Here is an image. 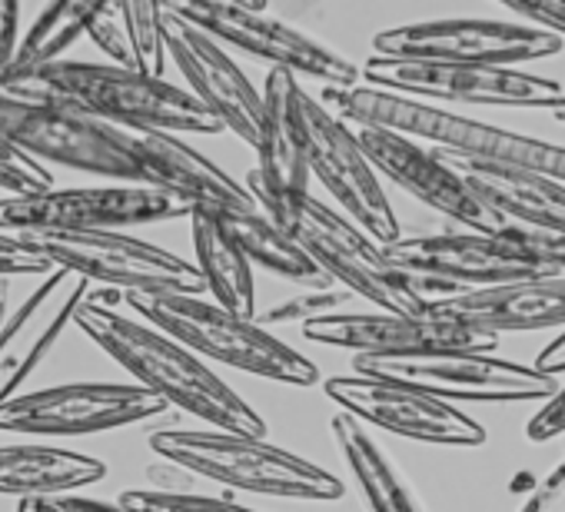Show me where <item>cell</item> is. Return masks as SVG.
Returning <instances> with one entry per match:
<instances>
[{
    "label": "cell",
    "instance_id": "cell-6",
    "mask_svg": "<svg viewBox=\"0 0 565 512\" xmlns=\"http://www.w3.org/2000/svg\"><path fill=\"white\" fill-rule=\"evenodd\" d=\"M269 220L287 230L323 277L340 284L347 294L363 297L386 313H426L429 297L419 290V280L393 267L370 233L313 193L297 196Z\"/></svg>",
    "mask_w": 565,
    "mask_h": 512
},
{
    "label": "cell",
    "instance_id": "cell-31",
    "mask_svg": "<svg viewBox=\"0 0 565 512\" xmlns=\"http://www.w3.org/2000/svg\"><path fill=\"white\" fill-rule=\"evenodd\" d=\"M117 14L127 28V38L134 44L137 71L150 77H163L167 71V51H163V0H117Z\"/></svg>",
    "mask_w": 565,
    "mask_h": 512
},
{
    "label": "cell",
    "instance_id": "cell-11",
    "mask_svg": "<svg viewBox=\"0 0 565 512\" xmlns=\"http://www.w3.org/2000/svg\"><path fill=\"white\" fill-rule=\"evenodd\" d=\"M190 216V206L167 190L147 183L117 186H71L44 190L31 196H0V233H84V230H124L140 223H163Z\"/></svg>",
    "mask_w": 565,
    "mask_h": 512
},
{
    "label": "cell",
    "instance_id": "cell-23",
    "mask_svg": "<svg viewBox=\"0 0 565 512\" xmlns=\"http://www.w3.org/2000/svg\"><path fill=\"white\" fill-rule=\"evenodd\" d=\"M87 294L90 284L81 274L54 267L24 297V303L8 313L0 327V399L18 396V390L34 376V370L57 346L61 333L74 323V313Z\"/></svg>",
    "mask_w": 565,
    "mask_h": 512
},
{
    "label": "cell",
    "instance_id": "cell-4",
    "mask_svg": "<svg viewBox=\"0 0 565 512\" xmlns=\"http://www.w3.org/2000/svg\"><path fill=\"white\" fill-rule=\"evenodd\" d=\"M124 303L127 310H137L143 323L213 363L287 386L320 383L317 363L276 340L256 320L236 317L216 303H206L190 294H124Z\"/></svg>",
    "mask_w": 565,
    "mask_h": 512
},
{
    "label": "cell",
    "instance_id": "cell-21",
    "mask_svg": "<svg viewBox=\"0 0 565 512\" xmlns=\"http://www.w3.org/2000/svg\"><path fill=\"white\" fill-rule=\"evenodd\" d=\"M163 51L177 64L186 81V90L223 124V130L236 134L243 143L256 147L263 97L243 67L216 44L210 34L190 28L186 21L167 14L163 18Z\"/></svg>",
    "mask_w": 565,
    "mask_h": 512
},
{
    "label": "cell",
    "instance_id": "cell-26",
    "mask_svg": "<svg viewBox=\"0 0 565 512\" xmlns=\"http://www.w3.org/2000/svg\"><path fill=\"white\" fill-rule=\"evenodd\" d=\"M104 476L107 466L84 452L57 446H0V495L44 502L94 486Z\"/></svg>",
    "mask_w": 565,
    "mask_h": 512
},
{
    "label": "cell",
    "instance_id": "cell-34",
    "mask_svg": "<svg viewBox=\"0 0 565 512\" xmlns=\"http://www.w3.org/2000/svg\"><path fill=\"white\" fill-rule=\"evenodd\" d=\"M51 186H54V177L44 163H38L34 157L18 150L11 140L0 137V190L8 196H31Z\"/></svg>",
    "mask_w": 565,
    "mask_h": 512
},
{
    "label": "cell",
    "instance_id": "cell-25",
    "mask_svg": "<svg viewBox=\"0 0 565 512\" xmlns=\"http://www.w3.org/2000/svg\"><path fill=\"white\" fill-rule=\"evenodd\" d=\"M443 157L459 170V177L472 186V193L505 223L565 233V183L562 180H552L545 173L522 170V167L482 163V160H466V157H449V153Z\"/></svg>",
    "mask_w": 565,
    "mask_h": 512
},
{
    "label": "cell",
    "instance_id": "cell-42",
    "mask_svg": "<svg viewBox=\"0 0 565 512\" xmlns=\"http://www.w3.org/2000/svg\"><path fill=\"white\" fill-rule=\"evenodd\" d=\"M562 489H565V462L558 466V472H555L552 479H545V482H542V489L525 502V509H522V512H542V509H545V502H552Z\"/></svg>",
    "mask_w": 565,
    "mask_h": 512
},
{
    "label": "cell",
    "instance_id": "cell-43",
    "mask_svg": "<svg viewBox=\"0 0 565 512\" xmlns=\"http://www.w3.org/2000/svg\"><path fill=\"white\" fill-rule=\"evenodd\" d=\"M18 512H44V509H41V502H34V499H21V502H18Z\"/></svg>",
    "mask_w": 565,
    "mask_h": 512
},
{
    "label": "cell",
    "instance_id": "cell-12",
    "mask_svg": "<svg viewBox=\"0 0 565 512\" xmlns=\"http://www.w3.org/2000/svg\"><path fill=\"white\" fill-rule=\"evenodd\" d=\"M353 373L393 380L416 386L439 399H472V403H529L548 399L558 386L555 376L539 373L492 353H409V356H356Z\"/></svg>",
    "mask_w": 565,
    "mask_h": 512
},
{
    "label": "cell",
    "instance_id": "cell-32",
    "mask_svg": "<svg viewBox=\"0 0 565 512\" xmlns=\"http://www.w3.org/2000/svg\"><path fill=\"white\" fill-rule=\"evenodd\" d=\"M117 502L127 505L130 512H256L230 499H213L180 489H124Z\"/></svg>",
    "mask_w": 565,
    "mask_h": 512
},
{
    "label": "cell",
    "instance_id": "cell-5",
    "mask_svg": "<svg viewBox=\"0 0 565 512\" xmlns=\"http://www.w3.org/2000/svg\"><path fill=\"white\" fill-rule=\"evenodd\" d=\"M150 449L177 469L256 495L333 502L347 492L333 472L256 436L223 429H160L150 436Z\"/></svg>",
    "mask_w": 565,
    "mask_h": 512
},
{
    "label": "cell",
    "instance_id": "cell-33",
    "mask_svg": "<svg viewBox=\"0 0 565 512\" xmlns=\"http://www.w3.org/2000/svg\"><path fill=\"white\" fill-rule=\"evenodd\" d=\"M353 300V294H347L343 287H310V294H297L290 300H282L276 307H269L256 323L263 330L269 327H287V323H310L317 317H330V313H340L347 303Z\"/></svg>",
    "mask_w": 565,
    "mask_h": 512
},
{
    "label": "cell",
    "instance_id": "cell-40",
    "mask_svg": "<svg viewBox=\"0 0 565 512\" xmlns=\"http://www.w3.org/2000/svg\"><path fill=\"white\" fill-rule=\"evenodd\" d=\"M41 509L44 512H130L120 502H100L90 495H54V499H44Z\"/></svg>",
    "mask_w": 565,
    "mask_h": 512
},
{
    "label": "cell",
    "instance_id": "cell-15",
    "mask_svg": "<svg viewBox=\"0 0 565 512\" xmlns=\"http://www.w3.org/2000/svg\"><path fill=\"white\" fill-rule=\"evenodd\" d=\"M167 413V403L137 383H67L0 399V433L90 436Z\"/></svg>",
    "mask_w": 565,
    "mask_h": 512
},
{
    "label": "cell",
    "instance_id": "cell-30",
    "mask_svg": "<svg viewBox=\"0 0 565 512\" xmlns=\"http://www.w3.org/2000/svg\"><path fill=\"white\" fill-rule=\"evenodd\" d=\"M230 236L236 239V246L246 253V260L256 264V267H266L279 277L287 280H297V284H310V287H333L323 270L310 260L307 249L282 230L276 226L263 210H253V213H239V216H226L220 220Z\"/></svg>",
    "mask_w": 565,
    "mask_h": 512
},
{
    "label": "cell",
    "instance_id": "cell-44",
    "mask_svg": "<svg viewBox=\"0 0 565 512\" xmlns=\"http://www.w3.org/2000/svg\"><path fill=\"white\" fill-rule=\"evenodd\" d=\"M233 4L249 8V11H263V8H266V0H233Z\"/></svg>",
    "mask_w": 565,
    "mask_h": 512
},
{
    "label": "cell",
    "instance_id": "cell-16",
    "mask_svg": "<svg viewBox=\"0 0 565 512\" xmlns=\"http://www.w3.org/2000/svg\"><path fill=\"white\" fill-rule=\"evenodd\" d=\"M307 124V167L310 177L323 183V190L340 203V213L350 216L363 233H370L380 246L396 243L399 220L383 190L380 173L366 160L356 134L333 110H327L317 97L303 100Z\"/></svg>",
    "mask_w": 565,
    "mask_h": 512
},
{
    "label": "cell",
    "instance_id": "cell-1",
    "mask_svg": "<svg viewBox=\"0 0 565 512\" xmlns=\"http://www.w3.org/2000/svg\"><path fill=\"white\" fill-rule=\"evenodd\" d=\"M74 323L110 360H117L137 386L157 393L167 406L203 419L210 429L266 439L263 416L206 363H200L196 353H190L173 337L153 330L150 323L127 317L124 310H117V303H107L100 290L87 294V300L74 313Z\"/></svg>",
    "mask_w": 565,
    "mask_h": 512
},
{
    "label": "cell",
    "instance_id": "cell-2",
    "mask_svg": "<svg viewBox=\"0 0 565 512\" xmlns=\"http://www.w3.org/2000/svg\"><path fill=\"white\" fill-rule=\"evenodd\" d=\"M0 94L71 107L120 130L223 134V124L186 87L114 64L57 61L51 67L4 81Z\"/></svg>",
    "mask_w": 565,
    "mask_h": 512
},
{
    "label": "cell",
    "instance_id": "cell-41",
    "mask_svg": "<svg viewBox=\"0 0 565 512\" xmlns=\"http://www.w3.org/2000/svg\"><path fill=\"white\" fill-rule=\"evenodd\" d=\"M535 370H539V373H545V376H558V373H565V333H562V337H555V340L539 353Z\"/></svg>",
    "mask_w": 565,
    "mask_h": 512
},
{
    "label": "cell",
    "instance_id": "cell-17",
    "mask_svg": "<svg viewBox=\"0 0 565 512\" xmlns=\"http://www.w3.org/2000/svg\"><path fill=\"white\" fill-rule=\"evenodd\" d=\"M323 393L353 419L416 439V442H433V446H482L486 442V429L472 416L406 383L350 373V376L327 380Z\"/></svg>",
    "mask_w": 565,
    "mask_h": 512
},
{
    "label": "cell",
    "instance_id": "cell-38",
    "mask_svg": "<svg viewBox=\"0 0 565 512\" xmlns=\"http://www.w3.org/2000/svg\"><path fill=\"white\" fill-rule=\"evenodd\" d=\"M525 436H529L532 442H548V439L565 436V386H558V390L545 399V406L529 419Z\"/></svg>",
    "mask_w": 565,
    "mask_h": 512
},
{
    "label": "cell",
    "instance_id": "cell-36",
    "mask_svg": "<svg viewBox=\"0 0 565 512\" xmlns=\"http://www.w3.org/2000/svg\"><path fill=\"white\" fill-rule=\"evenodd\" d=\"M54 267L44 260L41 253H34L21 236L0 233V277H47Z\"/></svg>",
    "mask_w": 565,
    "mask_h": 512
},
{
    "label": "cell",
    "instance_id": "cell-20",
    "mask_svg": "<svg viewBox=\"0 0 565 512\" xmlns=\"http://www.w3.org/2000/svg\"><path fill=\"white\" fill-rule=\"evenodd\" d=\"M303 337L323 346L353 350L356 356H409V353H492L499 337L462 327L436 313H330L303 323Z\"/></svg>",
    "mask_w": 565,
    "mask_h": 512
},
{
    "label": "cell",
    "instance_id": "cell-3",
    "mask_svg": "<svg viewBox=\"0 0 565 512\" xmlns=\"http://www.w3.org/2000/svg\"><path fill=\"white\" fill-rule=\"evenodd\" d=\"M320 104L350 127H380V130L409 137L416 143H429L433 150L449 153V157L522 167V170H535L565 183L562 143H548L529 134H512L505 127L482 124L446 107H433L429 100L356 84V87H323Z\"/></svg>",
    "mask_w": 565,
    "mask_h": 512
},
{
    "label": "cell",
    "instance_id": "cell-39",
    "mask_svg": "<svg viewBox=\"0 0 565 512\" xmlns=\"http://www.w3.org/2000/svg\"><path fill=\"white\" fill-rule=\"evenodd\" d=\"M21 41V0H0V64H4Z\"/></svg>",
    "mask_w": 565,
    "mask_h": 512
},
{
    "label": "cell",
    "instance_id": "cell-22",
    "mask_svg": "<svg viewBox=\"0 0 565 512\" xmlns=\"http://www.w3.org/2000/svg\"><path fill=\"white\" fill-rule=\"evenodd\" d=\"M127 143L140 173V183L167 190L190 213H210L216 220L239 216L259 210L243 183H236L226 170L206 160L177 134L163 130H127Z\"/></svg>",
    "mask_w": 565,
    "mask_h": 512
},
{
    "label": "cell",
    "instance_id": "cell-28",
    "mask_svg": "<svg viewBox=\"0 0 565 512\" xmlns=\"http://www.w3.org/2000/svg\"><path fill=\"white\" fill-rule=\"evenodd\" d=\"M190 236L196 253V274L203 280V294L216 300V307L253 320L256 313V284H253V264L246 253L236 246L230 230L210 216V213H190Z\"/></svg>",
    "mask_w": 565,
    "mask_h": 512
},
{
    "label": "cell",
    "instance_id": "cell-13",
    "mask_svg": "<svg viewBox=\"0 0 565 512\" xmlns=\"http://www.w3.org/2000/svg\"><path fill=\"white\" fill-rule=\"evenodd\" d=\"M562 54V38L486 18H446L390 28L373 38V57L393 61H436V64H482V67H522Z\"/></svg>",
    "mask_w": 565,
    "mask_h": 512
},
{
    "label": "cell",
    "instance_id": "cell-19",
    "mask_svg": "<svg viewBox=\"0 0 565 512\" xmlns=\"http://www.w3.org/2000/svg\"><path fill=\"white\" fill-rule=\"evenodd\" d=\"M353 134L373 170L409 196H416L419 203L433 206L436 213L456 220L472 233H495L505 226V220L472 193V186L439 150L380 127H353Z\"/></svg>",
    "mask_w": 565,
    "mask_h": 512
},
{
    "label": "cell",
    "instance_id": "cell-24",
    "mask_svg": "<svg viewBox=\"0 0 565 512\" xmlns=\"http://www.w3.org/2000/svg\"><path fill=\"white\" fill-rule=\"evenodd\" d=\"M426 310L492 337L509 330H552L565 327V277L462 290L452 297L429 300Z\"/></svg>",
    "mask_w": 565,
    "mask_h": 512
},
{
    "label": "cell",
    "instance_id": "cell-14",
    "mask_svg": "<svg viewBox=\"0 0 565 512\" xmlns=\"http://www.w3.org/2000/svg\"><path fill=\"white\" fill-rule=\"evenodd\" d=\"M370 87L416 97L449 100L472 107H532L552 110L565 100L558 81L525 74L522 67H482V64H436V61H393L370 57L360 71Z\"/></svg>",
    "mask_w": 565,
    "mask_h": 512
},
{
    "label": "cell",
    "instance_id": "cell-9",
    "mask_svg": "<svg viewBox=\"0 0 565 512\" xmlns=\"http://www.w3.org/2000/svg\"><path fill=\"white\" fill-rule=\"evenodd\" d=\"M386 260L419 280V290L452 297L462 290H486L519 280L555 277L548 267L525 249H519L502 230L495 233H433V236H399L383 246ZM436 297V300H439Z\"/></svg>",
    "mask_w": 565,
    "mask_h": 512
},
{
    "label": "cell",
    "instance_id": "cell-18",
    "mask_svg": "<svg viewBox=\"0 0 565 512\" xmlns=\"http://www.w3.org/2000/svg\"><path fill=\"white\" fill-rule=\"evenodd\" d=\"M263 117L256 134V167L246 177V190L266 216H276L297 196L310 193V167H307V124L297 74L273 67L259 90Z\"/></svg>",
    "mask_w": 565,
    "mask_h": 512
},
{
    "label": "cell",
    "instance_id": "cell-45",
    "mask_svg": "<svg viewBox=\"0 0 565 512\" xmlns=\"http://www.w3.org/2000/svg\"><path fill=\"white\" fill-rule=\"evenodd\" d=\"M548 114H552V117H555L558 124H565V100H562V104H555V107H552Z\"/></svg>",
    "mask_w": 565,
    "mask_h": 512
},
{
    "label": "cell",
    "instance_id": "cell-10",
    "mask_svg": "<svg viewBox=\"0 0 565 512\" xmlns=\"http://www.w3.org/2000/svg\"><path fill=\"white\" fill-rule=\"evenodd\" d=\"M0 137L11 140L38 163L51 160L94 177L140 183L127 130L77 114L71 107L0 94Z\"/></svg>",
    "mask_w": 565,
    "mask_h": 512
},
{
    "label": "cell",
    "instance_id": "cell-8",
    "mask_svg": "<svg viewBox=\"0 0 565 512\" xmlns=\"http://www.w3.org/2000/svg\"><path fill=\"white\" fill-rule=\"evenodd\" d=\"M163 11L210 34L223 47L266 64L320 81L323 87H356L360 67L303 31L269 18L266 11L239 8L233 0H163Z\"/></svg>",
    "mask_w": 565,
    "mask_h": 512
},
{
    "label": "cell",
    "instance_id": "cell-7",
    "mask_svg": "<svg viewBox=\"0 0 565 512\" xmlns=\"http://www.w3.org/2000/svg\"><path fill=\"white\" fill-rule=\"evenodd\" d=\"M21 239L41 253L51 267L74 270L87 284H104L120 294H203L196 267L183 256L153 246L147 239L117 230H84V233H21Z\"/></svg>",
    "mask_w": 565,
    "mask_h": 512
},
{
    "label": "cell",
    "instance_id": "cell-37",
    "mask_svg": "<svg viewBox=\"0 0 565 512\" xmlns=\"http://www.w3.org/2000/svg\"><path fill=\"white\" fill-rule=\"evenodd\" d=\"M495 4L512 11L519 24L525 21L529 28L548 31L565 41V0H495Z\"/></svg>",
    "mask_w": 565,
    "mask_h": 512
},
{
    "label": "cell",
    "instance_id": "cell-27",
    "mask_svg": "<svg viewBox=\"0 0 565 512\" xmlns=\"http://www.w3.org/2000/svg\"><path fill=\"white\" fill-rule=\"evenodd\" d=\"M330 433L370 512H426L413 486L393 462V456L370 436V429L360 419H353L350 413H340L333 416Z\"/></svg>",
    "mask_w": 565,
    "mask_h": 512
},
{
    "label": "cell",
    "instance_id": "cell-35",
    "mask_svg": "<svg viewBox=\"0 0 565 512\" xmlns=\"http://www.w3.org/2000/svg\"><path fill=\"white\" fill-rule=\"evenodd\" d=\"M87 38H90V41H94V44L110 57V64H114V67L137 71L134 44H130V38H127V28H124V21H120L117 8H114V11H107V14H100V18L90 24Z\"/></svg>",
    "mask_w": 565,
    "mask_h": 512
},
{
    "label": "cell",
    "instance_id": "cell-29",
    "mask_svg": "<svg viewBox=\"0 0 565 512\" xmlns=\"http://www.w3.org/2000/svg\"><path fill=\"white\" fill-rule=\"evenodd\" d=\"M114 8L117 0H51L31 31L18 41L14 54L0 64V84L64 61V54L90 31V24Z\"/></svg>",
    "mask_w": 565,
    "mask_h": 512
}]
</instances>
